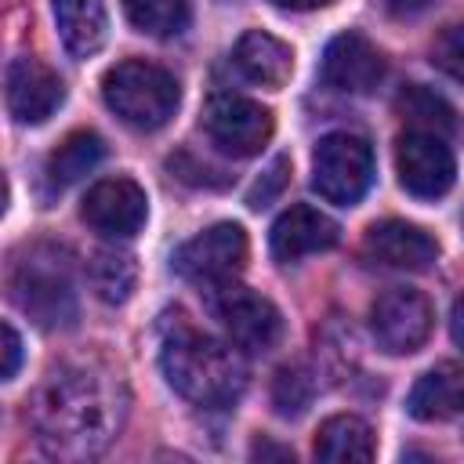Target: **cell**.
Returning a JSON list of instances; mask_svg holds the SVG:
<instances>
[{
	"label": "cell",
	"instance_id": "obj_1",
	"mask_svg": "<svg viewBox=\"0 0 464 464\" xmlns=\"http://www.w3.org/2000/svg\"><path fill=\"white\" fill-rule=\"evenodd\" d=\"M25 420L47 457L91 460L120 435L127 420V392L105 370L62 366L33 392Z\"/></svg>",
	"mask_w": 464,
	"mask_h": 464
},
{
	"label": "cell",
	"instance_id": "obj_2",
	"mask_svg": "<svg viewBox=\"0 0 464 464\" xmlns=\"http://www.w3.org/2000/svg\"><path fill=\"white\" fill-rule=\"evenodd\" d=\"M160 366L167 384L196 406H228L246 388V362L236 344L214 341L181 315H174V323L163 330Z\"/></svg>",
	"mask_w": 464,
	"mask_h": 464
},
{
	"label": "cell",
	"instance_id": "obj_3",
	"mask_svg": "<svg viewBox=\"0 0 464 464\" xmlns=\"http://www.w3.org/2000/svg\"><path fill=\"white\" fill-rule=\"evenodd\" d=\"M14 304L36 319L44 330L72 326L76 319V283H72V257L62 246L33 243L11 261L7 276Z\"/></svg>",
	"mask_w": 464,
	"mask_h": 464
},
{
	"label": "cell",
	"instance_id": "obj_4",
	"mask_svg": "<svg viewBox=\"0 0 464 464\" xmlns=\"http://www.w3.org/2000/svg\"><path fill=\"white\" fill-rule=\"evenodd\" d=\"M102 98L127 127L160 130L174 116L181 102V87L174 72H167L163 65H152L145 58H127L102 76Z\"/></svg>",
	"mask_w": 464,
	"mask_h": 464
},
{
	"label": "cell",
	"instance_id": "obj_5",
	"mask_svg": "<svg viewBox=\"0 0 464 464\" xmlns=\"http://www.w3.org/2000/svg\"><path fill=\"white\" fill-rule=\"evenodd\" d=\"M373 185V149L366 138L334 130L312 152V188L337 207H355Z\"/></svg>",
	"mask_w": 464,
	"mask_h": 464
},
{
	"label": "cell",
	"instance_id": "obj_6",
	"mask_svg": "<svg viewBox=\"0 0 464 464\" xmlns=\"http://www.w3.org/2000/svg\"><path fill=\"white\" fill-rule=\"evenodd\" d=\"M246 232L236 221H218L210 228H203L199 236H192L188 243H181L170 257L174 272L188 283H199L203 290L225 286L232 283L243 265H246Z\"/></svg>",
	"mask_w": 464,
	"mask_h": 464
},
{
	"label": "cell",
	"instance_id": "obj_7",
	"mask_svg": "<svg viewBox=\"0 0 464 464\" xmlns=\"http://www.w3.org/2000/svg\"><path fill=\"white\" fill-rule=\"evenodd\" d=\"M210 308H214L218 323L225 326L228 341L246 355H265L283 341V330H286L283 312L268 297H261L246 286H236V283L214 286Z\"/></svg>",
	"mask_w": 464,
	"mask_h": 464
},
{
	"label": "cell",
	"instance_id": "obj_8",
	"mask_svg": "<svg viewBox=\"0 0 464 464\" xmlns=\"http://www.w3.org/2000/svg\"><path fill=\"white\" fill-rule=\"evenodd\" d=\"M203 130L218 152L232 160H250L268 145L276 120L261 102L232 91H218L203 109Z\"/></svg>",
	"mask_w": 464,
	"mask_h": 464
},
{
	"label": "cell",
	"instance_id": "obj_9",
	"mask_svg": "<svg viewBox=\"0 0 464 464\" xmlns=\"http://www.w3.org/2000/svg\"><path fill=\"white\" fill-rule=\"evenodd\" d=\"M431 301L413 286H388L370 308V330L381 352L413 355L431 334Z\"/></svg>",
	"mask_w": 464,
	"mask_h": 464
},
{
	"label": "cell",
	"instance_id": "obj_10",
	"mask_svg": "<svg viewBox=\"0 0 464 464\" xmlns=\"http://www.w3.org/2000/svg\"><path fill=\"white\" fill-rule=\"evenodd\" d=\"M395 170L399 185L417 199H439L453 188L457 160L439 134L406 130L395 145Z\"/></svg>",
	"mask_w": 464,
	"mask_h": 464
},
{
	"label": "cell",
	"instance_id": "obj_11",
	"mask_svg": "<svg viewBox=\"0 0 464 464\" xmlns=\"http://www.w3.org/2000/svg\"><path fill=\"white\" fill-rule=\"evenodd\" d=\"M80 214L94 232L130 239L149 218V196L134 178H102L87 188Z\"/></svg>",
	"mask_w": 464,
	"mask_h": 464
},
{
	"label": "cell",
	"instance_id": "obj_12",
	"mask_svg": "<svg viewBox=\"0 0 464 464\" xmlns=\"http://www.w3.org/2000/svg\"><path fill=\"white\" fill-rule=\"evenodd\" d=\"M319 80L341 94H370L384 80V54L355 29L337 33L323 51Z\"/></svg>",
	"mask_w": 464,
	"mask_h": 464
},
{
	"label": "cell",
	"instance_id": "obj_13",
	"mask_svg": "<svg viewBox=\"0 0 464 464\" xmlns=\"http://www.w3.org/2000/svg\"><path fill=\"white\" fill-rule=\"evenodd\" d=\"M4 98H7V112L18 123L36 127V123H44L58 112V105L65 102V83L51 65H44L40 58L22 54L7 65Z\"/></svg>",
	"mask_w": 464,
	"mask_h": 464
},
{
	"label": "cell",
	"instance_id": "obj_14",
	"mask_svg": "<svg viewBox=\"0 0 464 464\" xmlns=\"http://www.w3.org/2000/svg\"><path fill=\"white\" fill-rule=\"evenodd\" d=\"M362 254L377 265V268H395V272H424L435 265L439 257V243L399 218L388 221H373L362 236Z\"/></svg>",
	"mask_w": 464,
	"mask_h": 464
},
{
	"label": "cell",
	"instance_id": "obj_15",
	"mask_svg": "<svg viewBox=\"0 0 464 464\" xmlns=\"http://www.w3.org/2000/svg\"><path fill=\"white\" fill-rule=\"evenodd\" d=\"M337 239H341L337 221H334L330 214L308 207V203L286 207V210L276 218L272 232H268L272 257L283 261V265L301 261V257L319 254V250H330V246H337Z\"/></svg>",
	"mask_w": 464,
	"mask_h": 464
},
{
	"label": "cell",
	"instance_id": "obj_16",
	"mask_svg": "<svg viewBox=\"0 0 464 464\" xmlns=\"http://www.w3.org/2000/svg\"><path fill=\"white\" fill-rule=\"evenodd\" d=\"M232 62H236L243 80H250L257 87H268V91H279L294 72V51L283 40H276L272 33H261V29H246L236 40Z\"/></svg>",
	"mask_w": 464,
	"mask_h": 464
},
{
	"label": "cell",
	"instance_id": "obj_17",
	"mask_svg": "<svg viewBox=\"0 0 464 464\" xmlns=\"http://www.w3.org/2000/svg\"><path fill=\"white\" fill-rule=\"evenodd\" d=\"M406 410L417 420H446L464 413V362H439L420 373L406 399Z\"/></svg>",
	"mask_w": 464,
	"mask_h": 464
},
{
	"label": "cell",
	"instance_id": "obj_18",
	"mask_svg": "<svg viewBox=\"0 0 464 464\" xmlns=\"http://www.w3.org/2000/svg\"><path fill=\"white\" fill-rule=\"evenodd\" d=\"M58 36L72 58H91L109 36V14L102 0H51Z\"/></svg>",
	"mask_w": 464,
	"mask_h": 464
},
{
	"label": "cell",
	"instance_id": "obj_19",
	"mask_svg": "<svg viewBox=\"0 0 464 464\" xmlns=\"http://www.w3.org/2000/svg\"><path fill=\"white\" fill-rule=\"evenodd\" d=\"M377 446H373V431L362 417L355 413H337L326 417L315 431V457L330 460V464H366L373 460Z\"/></svg>",
	"mask_w": 464,
	"mask_h": 464
},
{
	"label": "cell",
	"instance_id": "obj_20",
	"mask_svg": "<svg viewBox=\"0 0 464 464\" xmlns=\"http://www.w3.org/2000/svg\"><path fill=\"white\" fill-rule=\"evenodd\" d=\"M102 156H105V141H102L94 130H72V134L47 156V167H44L47 185H51L54 192L69 188L72 181H80L83 174H91V170L102 163Z\"/></svg>",
	"mask_w": 464,
	"mask_h": 464
},
{
	"label": "cell",
	"instance_id": "obj_21",
	"mask_svg": "<svg viewBox=\"0 0 464 464\" xmlns=\"http://www.w3.org/2000/svg\"><path fill=\"white\" fill-rule=\"evenodd\" d=\"M395 112L410 123V130H428V134H439V138L457 127V116L446 105V98H439L435 91H428L420 83H410V87L399 91Z\"/></svg>",
	"mask_w": 464,
	"mask_h": 464
},
{
	"label": "cell",
	"instance_id": "obj_22",
	"mask_svg": "<svg viewBox=\"0 0 464 464\" xmlns=\"http://www.w3.org/2000/svg\"><path fill=\"white\" fill-rule=\"evenodd\" d=\"M91 286L105 304H123L134 290L138 279V265L127 250H94L91 265H87Z\"/></svg>",
	"mask_w": 464,
	"mask_h": 464
},
{
	"label": "cell",
	"instance_id": "obj_23",
	"mask_svg": "<svg viewBox=\"0 0 464 464\" xmlns=\"http://www.w3.org/2000/svg\"><path fill=\"white\" fill-rule=\"evenodd\" d=\"M127 22L145 36H178L188 25V0H123Z\"/></svg>",
	"mask_w": 464,
	"mask_h": 464
},
{
	"label": "cell",
	"instance_id": "obj_24",
	"mask_svg": "<svg viewBox=\"0 0 464 464\" xmlns=\"http://www.w3.org/2000/svg\"><path fill=\"white\" fill-rule=\"evenodd\" d=\"M272 402L279 417H301L312 402V377L301 366H283L272 384Z\"/></svg>",
	"mask_w": 464,
	"mask_h": 464
},
{
	"label": "cell",
	"instance_id": "obj_25",
	"mask_svg": "<svg viewBox=\"0 0 464 464\" xmlns=\"http://www.w3.org/2000/svg\"><path fill=\"white\" fill-rule=\"evenodd\" d=\"M431 65L464 83V22L439 29V36L431 40Z\"/></svg>",
	"mask_w": 464,
	"mask_h": 464
},
{
	"label": "cell",
	"instance_id": "obj_26",
	"mask_svg": "<svg viewBox=\"0 0 464 464\" xmlns=\"http://www.w3.org/2000/svg\"><path fill=\"white\" fill-rule=\"evenodd\" d=\"M286 178H290V160L286 156H276L272 163H268V170L257 178V185L250 188V196H246V203L254 207V210H261V207H268L279 192H283V185H286Z\"/></svg>",
	"mask_w": 464,
	"mask_h": 464
},
{
	"label": "cell",
	"instance_id": "obj_27",
	"mask_svg": "<svg viewBox=\"0 0 464 464\" xmlns=\"http://www.w3.org/2000/svg\"><path fill=\"white\" fill-rule=\"evenodd\" d=\"M18 362H22V337L11 323H4V366H0V377L11 381L18 373Z\"/></svg>",
	"mask_w": 464,
	"mask_h": 464
},
{
	"label": "cell",
	"instance_id": "obj_28",
	"mask_svg": "<svg viewBox=\"0 0 464 464\" xmlns=\"http://www.w3.org/2000/svg\"><path fill=\"white\" fill-rule=\"evenodd\" d=\"M450 334H453V341L464 348V297L453 301V312H450Z\"/></svg>",
	"mask_w": 464,
	"mask_h": 464
},
{
	"label": "cell",
	"instance_id": "obj_29",
	"mask_svg": "<svg viewBox=\"0 0 464 464\" xmlns=\"http://www.w3.org/2000/svg\"><path fill=\"white\" fill-rule=\"evenodd\" d=\"M276 7H286V11H312V7H326L330 0H272Z\"/></svg>",
	"mask_w": 464,
	"mask_h": 464
},
{
	"label": "cell",
	"instance_id": "obj_30",
	"mask_svg": "<svg viewBox=\"0 0 464 464\" xmlns=\"http://www.w3.org/2000/svg\"><path fill=\"white\" fill-rule=\"evenodd\" d=\"M254 457H283V460H294V453L286 446H268V442H257L254 446Z\"/></svg>",
	"mask_w": 464,
	"mask_h": 464
}]
</instances>
